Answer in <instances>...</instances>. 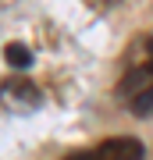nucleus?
<instances>
[{
    "label": "nucleus",
    "mask_w": 153,
    "mask_h": 160,
    "mask_svg": "<svg viewBox=\"0 0 153 160\" xmlns=\"http://www.w3.org/2000/svg\"><path fill=\"white\" fill-rule=\"evenodd\" d=\"M118 100L128 103L132 114H153V32L132 43L125 53V75L118 82Z\"/></svg>",
    "instance_id": "obj_1"
},
{
    "label": "nucleus",
    "mask_w": 153,
    "mask_h": 160,
    "mask_svg": "<svg viewBox=\"0 0 153 160\" xmlns=\"http://www.w3.org/2000/svg\"><path fill=\"white\" fill-rule=\"evenodd\" d=\"M142 157H146V146L132 135H121V139H103L79 153H68L64 160H142Z\"/></svg>",
    "instance_id": "obj_2"
},
{
    "label": "nucleus",
    "mask_w": 153,
    "mask_h": 160,
    "mask_svg": "<svg viewBox=\"0 0 153 160\" xmlns=\"http://www.w3.org/2000/svg\"><path fill=\"white\" fill-rule=\"evenodd\" d=\"M39 100H43L39 89H36L28 78H7L4 86H0V103H4L7 110H14V114H22V110H36Z\"/></svg>",
    "instance_id": "obj_3"
},
{
    "label": "nucleus",
    "mask_w": 153,
    "mask_h": 160,
    "mask_svg": "<svg viewBox=\"0 0 153 160\" xmlns=\"http://www.w3.org/2000/svg\"><path fill=\"white\" fill-rule=\"evenodd\" d=\"M7 61H11L14 68H28V64H32V50L22 46V43H7Z\"/></svg>",
    "instance_id": "obj_4"
}]
</instances>
